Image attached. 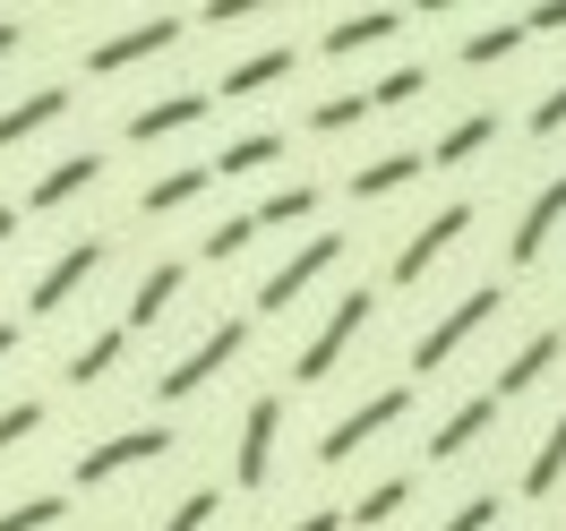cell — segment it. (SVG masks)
<instances>
[{
    "label": "cell",
    "instance_id": "6da1fadb",
    "mask_svg": "<svg viewBox=\"0 0 566 531\" xmlns=\"http://www.w3.org/2000/svg\"><path fill=\"white\" fill-rule=\"evenodd\" d=\"M369 300H378V291H344V300H335V318H326L318 334L301 343V360H292V378H301V386H326V378L344 369V352H353V334L369 326Z\"/></svg>",
    "mask_w": 566,
    "mask_h": 531
},
{
    "label": "cell",
    "instance_id": "7a4b0ae2",
    "mask_svg": "<svg viewBox=\"0 0 566 531\" xmlns=\"http://www.w3.org/2000/svg\"><path fill=\"white\" fill-rule=\"evenodd\" d=\"M490 318H497V291H463L455 309H447V318H438L421 343H412V369H421V378H429V369H447V360H455V352H463V343H472V334H481Z\"/></svg>",
    "mask_w": 566,
    "mask_h": 531
},
{
    "label": "cell",
    "instance_id": "3957f363",
    "mask_svg": "<svg viewBox=\"0 0 566 531\" xmlns=\"http://www.w3.org/2000/svg\"><path fill=\"white\" fill-rule=\"evenodd\" d=\"M403 412H412V386H387V394H369L360 412H344V421H335V428L318 437V463H344V455H360V446H369L378 428H395Z\"/></svg>",
    "mask_w": 566,
    "mask_h": 531
},
{
    "label": "cell",
    "instance_id": "277c9868",
    "mask_svg": "<svg viewBox=\"0 0 566 531\" xmlns=\"http://www.w3.org/2000/svg\"><path fill=\"white\" fill-rule=\"evenodd\" d=\"M180 26H189V18L155 9V18H138V26H120V35H104V43H95V52H86V70H95V77H112V70H138V61H155V52H164V43H172Z\"/></svg>",
    "mask_w": 566,
    "mask_h": 531
},
{
    "label": "cell",
    "instance_id": "5b68a950",
    "mask_svg": "<svg viewBox=\"0 0 566 531\" xmlns=\"http://www.w3.org/2000/svg\"><path fill=\"white\" fill-rule=\"evenodd\" d=\"M463 232H472V198H455V206H438L421 223V232H412V241L395 248V284H421L429 275V257H438V248H455Z\"/></svg>",
    "mask_w": 566,
    "mask_h": 531
},
{
    "label": "cell",
    "instance_id": "8992f818",
    "mask_svg": "<svg viewBox=\"0 0 566 531\" xmlns=\"http://www.w3.org/2000/svg\"><path fill=\"white\" fill-rule=\"evenodd\" d=\"M241 343H249V326H241V318H223V326L207 334V343H198V352H180L172 369H164V403H180V394H198V386L214 378V369H223V360L241 352Z\"/></svg>",
    "mask_w": 566,
    "mask_h": 531
},
{
    "label": "cell",
    "instance_id": "52a82bcc",
    "mask_svg": "<svg viewBox=\"0 0 566 531\" xmlns=\"http://www.w3.org/2000/svg\"><path fill=\"white\" fill-rule=\"evenodd\" d=\"M335 257H344V232H318V241L301 248V257H283L275 275L258 284V309H292V291H310L326 266H335Z\"/></svg>",
    "mask_w": 566,
    "mask_h": 531
},
{
    "label": "cell",
    "instance_id": "ba28073f",
    "mask_svg": "<svg viewBox=\"0 0 566 531\" xmlns=\"http://www.w3.org/2000/svg\"><path fill=\"white\" fill-rule=\"evenodd\" d=\"M95 266H104V241H77V248H61V257H52V266L35 275V300H27V309H35V318H61V309H70V291L86 284Z\"/></svg>",
    "mask_w": 566,
    "mask_h": 531
},
{
    "label": "cell",
    "instance_id": "9c48e42d",
    "mask_svg": "<svg viewBox=\"0 0 566 531\" xmlns=\"http://www.w3.org/2000/svg\"><path fill=\"white\" fill-rule=\"evenodd\" d=\"M275 428H283V403L258 394L241 412V489H266V471H275Z\"/></svg>",
    "mask_w": 566,
    "mask_h": 531
},
{
    "label": "cell",
    "instance_id": "30bf717a",
    "mask_svg": "<svg viewBox=\"0 0 566 531\" xmlns=\"http://www.w3.org/2000/svg\"><path fill=\"white\" fill-rule=\"evenodd\" d=\"M164 446H172V428H120V437H104V446L77 455V480H112L120 463H155Z\"/></svg>",
    "mask_w": 566,
    "mask_h": 531
},
{
    "label": "cell",
    "instance_id": "8fae6325",
    "mask_svg": "<svg viewBox=\"0 0 566 531\" xmlns=\"http://www.w3.org/2000/svg\"><path fill=\"white\" fill-rule=\"evenodd\" d=\"M558 223H566V172L524 206V223H515V248H506V257H515V266H532V257L549 248V232H558Z\"/></svg>",
    "mask_w": 566,
    "mask_h": 531
},
{
    "label": "cell",
    "instance_id": "7c38bea8",
    "mask_svg": "<svg viewBox=\"0 0 566 531\" xmlns=\"http://www.w3.org/2000/svg\"><path fill=\"white\" fill-rule=\"evenodd\" d=\"M490 421H497V403H490V394H472V403H455V412L438 421V437H429V463H455L463 446H481V437H490Z\"/></svg>",
    "mask_w": 566,
    "mask_h": 531
},
{
    "label": "cell",
    "instance_id": "4fadbf2b",
    "mask_svg": "<svg viewBox=\"0 0 566 531\" xmlns=\"http://www.w3.org/2000/svg\"><path fill=\"white\" fill-rule=\"evenodd\" d=\"M395 26H403V9H353V18H335V26H326V61H344V52H369V43H387Z\"/></svg>",
    "mask_w": 566,
    "mask_h": 531
},
{
    "label": "cell",
    "instance_id": "5bb4252c",
    "mask_svg": "<svg viewBox=\"0 0 566 531\" xmlns=\"http://www.w3.org/2000/svg\"><path fill=\"white\" fill-rule=\"evenodd\" d=\"M549 369H558V334H532V343H515V360L497 369V394H532ZM497 394H490V403H497Z\"/></svg>",
    "mask_w": 566,
    "mask_h": 531
},
{
    "label": "cell",
    "instance_id": "9a60e30c",
    "mask_svg": "<svg viewBox=\"0 0 566 531\" xmlns=\"http://www.w3.org/2000/svg\"><path fill=\"white\" fill-rule=\"evenodd\" d=\"M207 104L214 95H164V104H146L138 120H129V138H172V129H198V120H207Z\"/></svg>",
    "mask_w": 566,
    "mask_h": 531
},
{
    "label": "cell",
    "instance_id": "2e32d148",
    "mask_svg": "<svg viewBox=\"0 0 566 531\" xmlns=\"http://www.w3.org/2000/svg\"><path fill=\"white\" fill-rule=\"evenodd\" d=\"M61 111H70V95H61V86H35V95H27V104H9V111H0V146L35 138L43 120H61Z\"/></svg>",
    "mask_w": 566,
    "mask_h": 531
},
{
    "label": "cell",
    "instance_id": "e0dca14e",
    "mask_svg": "<svg viewBox=\"0 0 566 531\" xmlns=\"http://www.w3.org/2000/svg\"><path fill=\"white\" fill-rule=\"evenodd\" d=\"M180 284H189V266H155V275L138 284V300H129V318H120V334H138V326H155L164 309H172V291H180Z\"/></svg>",
    "mask_w": 566,
    "mask_h": 531
},
{
    "label": "cell",
    "instance_id": "ac0fdd59",
    "mask_svg": "<svg viewBox=\"0 0 566 531\" xmlns=\"http://www.w3.org/2000/svg\"><path fill=\"white\" fill-rule=\"evenodd\" d=\"M421 172H429V155H403V146H395V155H378V163L353 172V198H387V189H403V180H421Z\"/></svg>",
    "mask_w": 566,
    "mask_h": 531
},
{
    "label": "cell",
    "instance_id": "d6986e66",
    "mask_svg": "<svg viewBox=\"0 0 566 531\" xmlns=\"http://www.w3.org/2000/svg\"><path fill=\"white\" fill-rule=\"evenodd\" d=\"M95 172H104V155H70V163H52V172L35 180V206H43V214H52V206H70V198H77V189H86Z\"/></svg>",
    "mask_w": 566,
    "mask_h": 531
},
{
    "label": "cell",
    "instance_id": "ffe728a7",
    "mask_svg": "<svg viewBox=\"0 0 566 531\" xmlns=\"http://www.w3.org/2000/svg\"><path fill=\"white\" fill-rule=\"evenodd\" d=\"M266 163H283V138H275V129H258V138H232L223 155H214V172H223V180H249V172H266Z\"/></svg>",
    "mask_w": 566,
    "mask_h": 531
},
{
    "label": "cell",
    "instance_id": "44dd1931",
    "mask_svg": "<svg viewBox=\"0 0 566 531\" xmlns=\"http://www.w3.org/2000/svg\"><path fill=\"white\" fill-rule=\"evenodd\" d=\"M301 214H318V189H275L266 206H249V232L266 241V232H283V223H301Z\"/></svg>",
    "mask_w": 566,
    "mask_h": 531
},
{
    "label": "cell",
    "instance_id": "7402d4cb",
    "mask_svg": "<svg viewBox=\"0 0 566 531\" xmlns=\"http://www.w3.org/2000/svg\"><path fill=\"white\" fill-rule=\"evenodd\" d=\"M283 70H292V52H283V43H266V52H249V61H232V77H223V95H258V86H275Z\"/></svg>",
    "mask_w": 566,
    "mask_h": 531
},
{
    "label": "cell",
    "instance_id": "603a6c76",
    "mask_svg": "<svg viewBox=\"0 0 566 531\" xmlns=\"http://www.w3.org/2000/svg\"><path fill=\"white\" fill-rule=\"evenodd\" d=\"M515 43H532V35H524V18H506V26H481V35H463V70H490V61H506Z\"/></svg>",
    "mask_w": 566,
    "mask_h": 531
},
{
    "label": "cell",
    "instance_id": "cb8c5ba5",
    "mask_svg": "<svg viewBox=\"0 0 566 531\" xmlns=\"http://www.w3.org/2000/svg\"><path fill=\"white\" fill-rule=\"evenodd\" d=\"M558 471H566V412H558V428L541 437V455L524 463V489H532V497H549V489H558Z\"/></svg>",
    "mask_w": 566,
    "mask_h": 531
},
{
    "label": "cell",
    "instance_id": "d4e9b609",
    "mask_svg": "<svg viewBox=\"0 0 566 531\" xmlns=\"http://www.w3.org/2000/svg\"><path fill=\"white\" fill-rule=\"evenodd\" d=\"M490 111H463L455 129H447V138H438V155H429V163H463V155H481V146H490Z\"/></svg>",
    "mask_w": 566,
    "mask_h": 531
},
{
    "label": "cell",
    "instance_id": "484cf974",
    "mask_svg": "<svg viewBox=\"0 0 566 531\" xmlns=\"http://www.w3.org/2000/svg\"><path fill=\"white\" fill-rule=\"evenodd\" d=\"M403 506H412V480H403V471H395V480H378V489L360 497L353 514H344V523H395V514H403Z\"/></svg>",
    "mask_w": 566,
    "mask_h": 531
},
{
    "label": "cell",
    "instance_id": "4316f807",
    "mask_svg": "<svg viewBox=\"0 0 566 531\" xmlns=\"http://www.w3.org/2000/svg\"><path fill=\"white\" fill-rule=\"evenodd\" d=\"M129 352V334H120V326H104V334H95V343H86V352L70 360V386H95V378H104L112 360Z\"/></svg>",
    "mask_w": 566,
    "mask_h": 531
},
{
    "label": "cell",
    "instance_id": "83f0119b",
    "mask_svg": "<svg viewBox=\"0 0 566 531\" xmlns=\"http://www.w3.org/2000/svg\"><path fill=\"white\" fill-rule=\"evenodd\" d=\"M207 180H214V172H198V163H180V172H164L155 189H146V214H172V206H189V198H198Z\"/></svg>",
    "mask_w": 566,
    "mask_h": 531
},
{
    "label": "cell",
    "instance_id": "f1b7e54d",
    "mask_svg": "<svg viewBox=\"0 0 566 531\" xmlns=\"http://www.w3.org/2000/svg\"><path fill=\"white\" fill-rule=\"evenodd\" d=\"M61 514H70V497H27V506H9V514H0V531H52Z\"/></svg>",
    "mask_w": 566,
    "mask_h": 531
},
{
    "label": "cell",
    "instance_id": "f546056e",
    "mask_svg": "<svg viewBox=\"0 0 566 531\" xmlns=\"http://www.w3.org/2000/svg\"><path fill=\"white\" fill-rule=\"evenodd\" d=\"M421 86H429V70H395V77H378V86H360V95H369V111H395V104H412Z\"/></svg>",
    "mask_w": 566,
    "mask_h": 531
},
{
    "label": "cell",
    "instance_id": "4dcf8cb0",
    "mask_svg": "<svg viewBox=\"0 0 566 531\" xmlns=\"http://www.w3.org/2000/svg\"><path fill=\"white\" fill-rule=\"evenodd\" d=\"M360 111H369V95H326V104L310 111V129H318V138H344V129H353Z\"/></svg>",
    "mask_w": 566,
    "mask_h": 531
},
{
    "label": "cell",
    "instance_id": "1f68e13d",
    "mask_svg": "<svg viewBox=\"0 0 566 531\" xmlns=\"http://www.w3.org/2000/svg\"><path fill=\"white\" fill-rule=\"evenodd\" d=\"M207 523H214V497H207V489H189L172 514H164V531H207Z\"/></svg>",
    "mask_w": 566,
    "mask_h": 531
},
{
    "label": "cell",
    "instance_id": "d6a6232c",
    "mask_svg": "<svg viewBox=\"0 0 566 531\" xmlns=\"http://www.w3.org/2000/svg\"><path fill=\"white\" fill-rule=\"evenodd\" d=\"M249 241H258V232H249V214H232V223H214V232H207V257H241Z\"/></svg>",
    "mask_w": 566,
    "mask_h": 531
},
{
    "label": "cell",
    "instance_id": "836d02e7",
    "mask_svg": "<svg viewBox=\"0 0 566 531\" xmlns=\"http://www.w3.org/2000/svg\"><path fill=\"white\" fill-rule=\"evenodd\" d=\"M35 403H9V412H0V455H9V446H18V437H35Z\"/></svg>",
    "mask_w": 566,
    "mask_h": 531
},
{
    "label": "cell",
    "instance_id": "e575fe53",
    "mask_svg": "<svg viewBox=\"0 0 566 531\" xmlns=\"http://www.w3.org/2000/svg\"><path fill=\"white\" fill-rule=\"evenodd\" d=\"M490 523H497V497H472V506H463V514H447L438 531H490Z\"/></svg>",
    "mask_w": 566,
    "mask_h": 531
},
{
    "label": "cell",
    "instance_id": "d590c367",
    "mask_svg": "<svg viewBox=\"0 0 566 531\" xmlns=\"http://www.w3.org/2000/svg\"><path fill=\"white\" fill-rule=\"evenodd\" d=\"M241 18H258V0H207L198 9V26H241Z\"/></svg>",
    "mask_w": 566,
    "mask_h": 531
},
{
    "label": "cell",
    "instance_id": "8d00e7d4",
    "mask_svg": "<svg viewBox=\"0 0 566 531\" xmlns=\"http://www.w3.org/2000/svg\"><path fill=\"white\" fill-rule=\"evenodd\" d=\"M549 129H566V86H558V95H541V104H532V138H549Z\"/></svg>",
    "mask_w": 566,
    "mask_h": 531
},
{
    "label": "cell",
    "instance_id": "74e56055",
    "mask_svg": "<svg viewBox=\"0 0 566 531\" xmlns=\"http://www.w3.org/2000/svg\"><path fill=\"white\" fill-rule=\"evenodd\" d=\"M566 26V0H541V9H524V35H558Z\"/></svg>",
    "mask_w": 566,
    "mask_h": 531
},
{
    "label": "cell",
    "instance_id": "f35d334b",
    "mask_svg": "<svg viewBox=\"0 0 566 531\" xmlns=\"http://www.w3.org/2000/svg\"><path fill=\"white\" fill-rule=\"evenodd\" d=\"M292 531H344V514H335V506H318V514H301Z\"/></svg>",
    "mask_w": 566,
    "mask_h": 531
},
{
    "label": "cell",
    "instance_id": "ab89813d",
    "mask_svg": "<svg viewBox=\"0 0 566 531\" xmlns=\"http://www.w3.org/2000/svg\"><path fill=\"white\" fill-rule=\"evenodd\" d=\"M9 352H18V326H0V360H9Z\"/></svg>",
    "mask_w": 566,
    "mask_h": 531
},
{
    "label": "cell",
    "instance_id": "60d3db41",
    "mask_svg": "<svg viewBox=\"0 0 566 531\" xmlns=\"http://www.w3.org/2000/svg\"><path fill=\"white\" fill-rule=\"evenodd\" d=\"M9 232H18V214H9V206H0V248H9Z\"/></svg>",
    "mask_w": 566,
    "mask_h": 531
},
{
    "label": "cell",
    "instance_id": "b9f144b4",
    "mask_svg": "<svg viewBox=\"0 0 566 531\" xmlns=\"http://www.w3.org/2000/svg\"><path fill=\"white\" fill-rule=\"evenodd\" d=\"M0 52H18V26H9V18H0Z\"/></svg>",
    "mask_w": 566,
    "mask_h": 531
}]
</instances>
